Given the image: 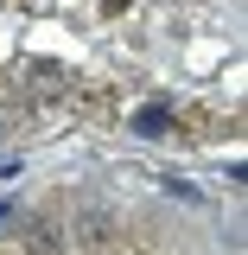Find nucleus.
I'll list each match as a JSON object with an SVG mask.
<instances>
[{
	"label": "nucleus",
	"instance_id": "obj_1",
	"mask_svg": "<svg viewBox=\"0 0 248 255\" xmlns=\"http://www.w3.org/2000/svg\"><path fill=\"white\" fill-rule=\"evenodd\" d=\"M134 128H140V134H165V109H147V115H140Z\"/></svg>",
	"mask_w": 248,
	"mask_h": 255
}]
</instances>
